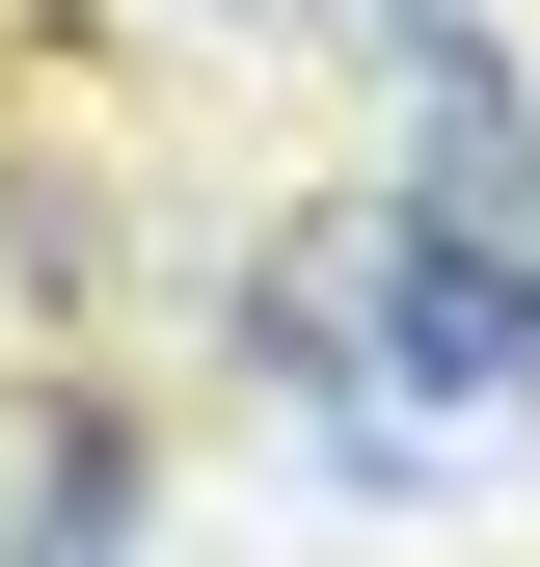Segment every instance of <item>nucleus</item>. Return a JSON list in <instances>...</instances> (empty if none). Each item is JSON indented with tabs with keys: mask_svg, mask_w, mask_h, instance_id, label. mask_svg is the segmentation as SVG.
Returning a JSON list of instances; mask_svg holds the SVG:
<instances>
[{
	"mask_svg": "<svg viewBox=\"0 0 540 567\" xmlns=\"http://www.w3.org/2000/svg\"><path fill=\"white\" fill-rule=\"evenodd\" d=\"M135 405H28V460H0V567H135Z\"/></svg>",
	"mask_w": 540,
	"mask_h": 567,
	"instance_id": "obj_2",
	"label": "nucleus"
},
{
	"mask_svg": "<svg viewBox=\"0 0 540 567\" xmlns=\"http://www.w3.org/2000/svg\"><path fill=\"white\" fill-rule=\"evenodd\" d=\"M217 351L270 405H352V298H324V244H243V298H217Z\"/></svg>",
	"mask_w": 540,
	"mask_h": 567,
	"instance_id": "obj_3",
	"label": "nucleus"
},
{
	"mask_svg": "<svg viewBox=\"0 0 540 567\" xmlns=\"http://www.w3.org/2000/svg\"><path fill=\"white\" fill-rule=\"evenodd\" d=\"M324 28H378V54H459V28H487V0H324Z\"/></svg>",
	"mask_w": 540,
	"mask_h": 567,
	"instance_id": "obj_4",
	"label": "nucleus"
},
{
	"mask_svg": "<svg viewBox=\"0 0 540 567\" xmlns=\"http://www.w3.org/2000/svg\"><path fill=\"white\" fill-rule=\"evenodd\" d=\"M324 298H352V405H513L540 379V244H487V217H378L324 244Z\"/></svg>",
	"mask_w": 540,
	"mask_h": 567,
	"instance_id": "obj_1",
	"label": "nucleus"
}]
</instances>
